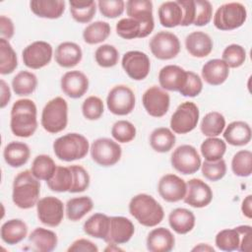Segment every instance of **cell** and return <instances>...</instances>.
I'll return each instance as SVG.
<instances>
[{
  "label": "cell",
  "mask_w": 252,
  "mask_h": 252,
  "mask_svg": "<svg viewBox=\"0 0 252 252\" xmlns=\"http://www.w3.org/2000/svg\"><path fill=\"white\" fill-rule=\"evenodd\" d=\"M37 110L35 103L29 98L18 99L11 109L10 128L12 133L21 138H29L37 129Z\"/></svg>",
  "instance_id": "obj_1"
},
{
  "label": "cell",
  "mask_w": 252,
  "mask_h": 252,
  "mask_svg": "<svg viewBox=\"0 0 252 252\" xmlns=\"http://www.w3.org/2000/svg\"><path fill=\"white\" fill-rule=\"evenodd\" d=\"M129 213L140 224L147 227L158 225L164 218L161 205L154 197L145 193L138 194L130 200Z\"/></svg>",
  "instance_id": "obj_2"
},
{
  "label": "cell",
  "mask_w": 252,
  "mask_h": 252,
  "mask_svg": "<svg viewBox=\"0 0 252 252\" xmlns=\"http://www.w3.org/2000/svg\"><path fill=\"white\" fill-rule=\"evenodd\" d=\"M40 183L31 170L20 172L14 179L12 200L14 204L23 210L36 206L39 200Z\"/></svg>",
  "instance_id": "obj_3"
},
{
  "label": "cell",
  "mask_w": 252,
  "mask_h": 252,
  "mask_svg": "<svg viewBox=\"0 0 252 252\" xmlns=\"http://www.w3.org/2000/svg\"><path fill=\"white\" fill-rule=\"evenodd\" d=\"M90 150L88 139L79 133H68L57 138L53 143L55 156L64 161L84 158Z\"/></svg>",
  "instance_id": "obj_4"
},
{
  "label": "cell",
  "mask_w": 252,
  "mask_h": 252,
  "mask_svg": "<svg viewBox=\"0 0 252 252\" xmlns=\"http://www.w3.org/2000/svg\"><path fill=\"white\" fill-rule=\"evenodd\" d=\"M41 126L45 131L56 134L63 131L68 124V103L61 97L50 99L41 112Z\"/></svg>",
  "instance_id": "obj_5"
},
{
  "label": "cell",
  "mask_w": 252,
  "mask_h": 252,
  "mask_svg": "<svg viewBox=\"0 0 252 252\" xmlns=\"http://www.w3.org/2000/svg\"><path fill=\"white\" fill-rule=\"evenodd\" d=\"M247 19V11L239 2H229L220 6L214 15V26L220 31L240 28Z\"/></svg>",
  "instance_id": "obj_6"
},
{
  "label": "cell",
  "mask_w": 252,
  "mask_h": 252,
  "mask_svg": "<svg viewBox=\"0 0 252 252\" xmlns=\"http://www.w3.org/2000/svg\"><path fill=\"white\" fill-rule=\"evenodd\" d=\"M199 116V108L194 102H182L170 118V128L173 133L187 134L196 128Z\"/></svg>",
  "instance_id": "obj_7"
},
{
  "label": "cell",
  "mask_w": 252,
  "mask_h": 252,
  "mask_svg": "<svg viewBox=\"0 0 252 252\" xmlns=\"http://www.w3.org/2000/svg\"><path fill=\"white\" fill-rule=\"evenodd\" d=\"M90 151L93 160L104 167L116 164L122 155L120 145L109 138H98L94 140Z\"/></svg>",
  "instance_id": "obj_8"
},
{
  "label": "cell",
  "mask_w": 252,
  "mask_h": 252,
  "mask_svg": "<svg viewBox=\"0 0 252 252\" xmlns=\"http://www.w3.org/2000/svg\"><path fill=\"white\" fill-rule=\"evenodd\" d=\"M150 49L153 55L159 60L175 58L180 52L181 44L177 35L170 32H158L150 40Z\"/></svg>",
  "instance_id": "obj_9"
},
{
  "label": "cell",
  "mask_w": 252,
  "mask_h": 252,
  "mask_svg": "<svg viewBox=\"0 0 252 252\" xmlns=\"http://www.w3.org/2000/svg\"><path fill=\"white\" fill-rule=\"evenodd\" d=\"M134 92L125 85H117L113 87L106 97V105L108 110L119 116L131 113L135 107Z\"/></svg>",
  "instance_id": "obj_10"
},
{
  "label": "cell",
  "mask_w": 252,
  "mask_h": 252,
  "mask_svg": "<svg viewBox=\"0 0 252 252\" xmlns=\"http://www.w3.org/2000/svg\"><path fill=\"white\" fill-rule=\"evenodd\" d=\"M170 162L175 170L185 175L197 172L202 164L198 151L191 145L177 147L171 155Z\"/></svg>",
  "instance_id": "obj_11"
},
{
  "label": "cell",
  "mask_w": 252,
  "mask_h": 252,
  "mask_svg": "<svg viewBox=\"0 0 252 252\" xmlns=\"http://www.w3.org/2000/svg\"><path fill=\"white\" fill-rule=\"evenodd\" d=\"M126 13L142 26V38L148 36L155 28L153 2L149 0H129L126 2Z\"/></svg>",
  "instance_id": "obj_12"
},
{
  "label": "cell",
  "mask_w": 252,
  "mask_h": 252,
  "mask_svg": "<svg viewBox=\"0 0 252 252\" xmlns=\"http://www.w3.org/2000/svg\"><path fill=\"white\" fill-rule=\"evenodd\" d=\"M36 213L40 222L50 227H56L63 220L64 205L56 197H43L36 204Z\"/></svg>",
  "instance_id": "obj_13"
},
{
  "label": "cell",
  "mask_w": 252,
  "mask_h": 252,
  "mask_svg": "<svg viewBox=\"0 0 252 252\" xmlns=\"http://www.w3.org/2000/svg\"><path fill=\"white\" fill-rule=\"evenodd\" d=\"M142 102L148 114L159 118L167 113L170 104V96L168 93L160 87L152 86L143 94Z\"/></svg>",
  "instance_id": "obj_14"
},
{
  "label": "cell",
  "mask_w": 252,
  "mask_h": 252,
  "mask_svg": "<svg viewBox=\"0 0 252 252\" xmlns=\"http://www.w3.org/2000/svg\"><path fill=\"white\" fill-rule=\"evenodd\" d=\"M53 48L50 43L37 40L29 44L23 50L24 64L31 69H40L48 65L52 59Z\"/></svg>",
  "instance_id": "obj_15"
},
{
  "label": "cell",
  "mask_w": 252,
  "mask_h": 252,
  "mask_svg": "<svg viewBox=\"0 0 252 252\" xmlns=\"http://www.w3.org/2000/svg\"><path fill=\"white\" fill-rule=\"evenodd\" d=\"M122 68L125 73L135 81L146 79L151 70V61L149 56L139 50H131L126 52L121 60Z\"/></svg>",
  "instance_id": "obj_16"
},
{
  "label": "cell",
  "mask_w": 252,
  "mask_h": 252,
  "mask_svg": "<svg viewBox=\"0 0 252 252\" xmlns=\"http://www.w3.org/2000/svg\"><path fill=\"white\" fill-rule=\"evenodd\" d=\"M184 202L193 208L207 207L213 200L211 187L199 178H192L186 183Z\"/></svg>",
  "instance_id": "obj_17"
},
{
  "label": "cell",
  "mask_w": 252,
  "mask_h": 252,
  "mask_svg": "<svg viewBox=\"0 0 252 252\" xmlns=\"http://www.w3.org/2000/svg\"><path fill=\"white\" fill-rule=\"evenodd\" d=\"M158 192L166 202H178L182 200L186 194V182L176 174H165L161 176L158 181Z\"/></svg>",
  "instance_id": "obj_18"
},
{
  "label": "cell",
  "mask_w": 252,
  "mask_h": 252,
  "mask_svg": "<svg viewBox=\"0 0 252 252\" xmlns=\"http://www.w3.org/2000/svg\"><path fill=\"white\" fill-rule=\"evenodd\" d=\"M135 232L134 223L125 217H109V229L105 242L123 244L128 242Z\"/></svg>",
  "instance_id": "obj_19"
},
{
  "label": "cell",
  "mask_w": 252,
  "mask_h": 252,
  "mask_svg": "<svg viewBox=\"0 0 252 252\" xmlns=\"http://www.w3.org/2000/svg\"><path fill=\"white\" fill-rule=\"evenodd\" d=\"M60 84L62 92L71 98H80L89 90V79L79 70L66 72L61 78Z\"/></svg>",
  "instance_id": "obj_20"
},
{
  "label": "cell",
  "mask_w": 252,
  "mask_h": 252,
  "mask_svg": "<svg viewBox=\"0 0 252 252\" xmlns=\"http://www.w3.org/2000/svg\"><path fill=\"white\" fill-rule=\"evenodd\" d=\"M187 71L178 65H166L158 73V83L164 91L179 92L186 83Z\"/></svg>",
  "instance_id": "obj_21"
},
{
  "label": "cell",
  "mask_w": 252,
  "mask_h": 252,
  "mask_svg": "<svg viewBox=\"0 0 252 252\" xmlns=\"http://www.w3.org/2000/svg\"><path fill=\"white\" fill-rule=\"evenodd\" d=\"M213 39L211 36L201 31L189 33L185 38V47L190 55L197 58L208 56L213 50Z\"/></svg>",
  "instance_id": "obj_22"
},
{
  "label": "cell",
  "mask_w": 252,
  "mask_h": 252,
  "mask_svg": "<svg viewBox=\"0 0 252 252\" xmlns=\"http://www.w3.org/2000/svg\"><path fill=\"white\" fill-rule=\"evenodd\" d=\"M175 238L165 227L151 230L147 237V249L151 252H169L174 248Z\"/></svg>",
  "instance_id": "obj_23"
},
{
  "label": "cell",
  "mask_w": 252,
  "mask_h": 252,
  "mask_svg": "<svg viewBox=\"0 0 252 252\" xmlns=\"http://www.w3.org/2000/svg\"><path fill=\"white\" fill-rule=\"evenodd\" d=\"M55 61L63 68H73L78 65L82 58L83 52L81 47L72 41H64L55 49Z\"/></svg>",
  "instance_id": "obj_24"
},
{
  "label": "cell",
  "mask_w": 252,
  "mask_h": 252,
  "mask_svg": "<svg viewBox=\"0 0 252 252\" xmlns=\"http://www.w3.org/2000/svg\"><path fill=\"white\" fill-rule=\"evenodd\" d=\"M202 78L211 86L223 84L229 75L228 66L221 59H211L202 67Z\"/></svg>",
  "instance_id": "obj_25"
},
{
  "label": "cell",
  "mask_w": 252,
  "mask_h": 252,
  "mask_svg": "<svg viewBox=\"0 0 252 252\" xmlns=\"http://www.w3.org/2000/svg\"><path fill=\"white\" fill-rule=\"evenodd\" d=\"M223 139L231 146L241 147L251 141L252 131L247 122L233 121L223 130Z\"/></svg>",
  "instance_id": "obj_26"
},
{
  "label": "cell",
  "mask_w": 252,
  "mask_h": 252,
  "mask_svg": "<svg viewBox=\"0 0 252 252\" xmlns=\"http://www.w3.org/2000/svg\"><path fill=\"white\" fill-rule=\"evenodd\" d=\"M64 0H32L30 2V8L32 12L44 19H58L65 11Z\"/></svg>",
  "instance_id": "obj_27"
},
{
  "label": "cell",
  "mask_w": 252,
  "mask_h": 252,
  "mask_svg": "<svg viewBox=\"0 0 252 252\" xmlns=\"http://www.w3.org/2000/svg\"><path fill=\"white\" fill-rule=\"evenodd\" d=\"M31 150L26 143L13 141L9 143L3 151V157L11 167H21L26 164L30 158Z\"/></svg>",
  "instance_id": "obj_28"
},
{
  "label": "cell",
  "mask_w": 252,
  "mask_h": 252,
  "mask_svg": "<svg viewBox=\"0 0 252 252\" xmlns=\"http://www.w3.org/2000/svg\"><path fill=\"white\" fill-rule=\"evenodd\" d=\"M27 234L28 225L20 219H12L5 221L0 229L1 239L9 245L18 244L26 238Z\"/></svg>",
  "instance_id": "obj_29"
},
{
  "label": "cell",
  "mask_w": 252,
  "mask_h": 252,
  "mask_svg": "<svg viewBox=\"0 0 252 252\" xmlns=\"http://www.w3.org/2000/svg\"><path fill=\"white\" fill-rule=\"evenodd\" d=\"M195 216L193 212L185 208H176L168 216L170 227L178 234H186L195 226Z\"/></svg>",
  "instance_id": "obj_30"
},
{
  "label": "cell",
  "mask_w": 252,
  "mask_h": 252,
  "mask_svg": "<svg viewBox=\"0 0 252 252\" xmlns=\"http://www.w3.org/2000/svg\"><path fill=\"white\" fill-rule=\"evenodd\" d=\"M29 241L36 251L51 252L56 248L58 238L54 231L43 227H36L31 232Z\"/></svg>",
  "instance_id": "obj_31"
},
{
  "label": "cell",
  "mask_w": 252,
  "mask_h": 252,
  "mask_svg": "<svg viewBox=\"0 0 252 252\" xmlns=\"http://www.w3.org/2000/svg\"><path fill=\"white\" fill-rule=\"evenodd\" d=\"M158 20L164 28H175L180 26L183 18V12L177 1L163 2L158 10Z\"/></svg>",
  "instance_id": "obj_32"
},
{
  "label": "cell",
  "mask_w": 252,
  "mask_h": 252,
  "mask_svg": "<svg viewBox=\"0 0 252 252\" xmlns=\"http://www.w3.org/2000/svg\"><path fill=\"white\" fill-rule=\"evenodd\" d=\"M109 229V217L102 213L92 215L83 225V230L88 235L105 240Z\"/></svg>",
  "instance_id": "obj_33"
},
{
  "label": "cell",
  "mask_w": 252,
  "mask_h": 252,
  "mask_svg": "<svg viewBox=\"0 0 252 252\" xmlns=\"http://www.w3.org/2000/svg\"><path fill=\"white\" fill-rule=\"evenodd\" d=\"M93 208L94 202L90 197H75L69 199L66 203V217L71 221H78L90 213Z\"/></svg>",
  "instance_id": "obj_34"
},
{
  "label": "cell",
  "mask_w": 252,
  "mask_h": 252,
  "mask_svg": "<svg viewBox=\"0 0 252 252\" xmlns=\"http://www.w3.org/2000/svg\"><path fill=\"white\" fill-rule=\"evenodd\" d=\"M175 135L166 127L155 129L150 135V145L158 153H167L175 145Z\"/></svg>",
  "instance_id": "obj_35"
},
{
  "label": "cell",
  "mask_w": 252,
  "mask_h": 252,
  "mask_svg": "<svg viewBox=\"0 0 252 252\" xmlns=\"http://www.w3.org/2000/svg\"><path fill=\"white\" fill-rule=\"evenodd\" d=\"M46 183L53 192H69L73 185V173L70 167L57 165L52 178L46 181Z\"/></svg>",
  "instance_id": "obj_36"
},
{
  "label": "cell",
  "mask_w": 252,
  "mask_h": 252,
  "mask_svg": "<svg viewBox=\"0 0 252 252\" xmlns=\"http://www.w3.org/2000/svg\"><path fill=\"white\" fill-rule=\"evenodd\" d=\"M110 32L111 28L107 22L96 21L84 29L83 38L88 44H97L107 39Z\"/></svg>",
  "instance_id": "obj_37"
},
{
  "label": "cell",
  "mask_w": 252,
  "mask_h": 252,
  "mask_svg": "<svg viewBox=\"0 0 252 252\" xmlns=\"http://www.w3.org/2000/svg\"><path fill=\"white\" fill-rule=\"evenodd\" d=\"M225 128V118L218 111L208 112L202 119L200 130L207 137H217Z\"/></svg>",
  "instance_id": "obj_38"
},
{
  "label": "cell",
  "mask_w": 252,
  "mask_h": 252,
  "mask_svg": "<svg viewBox=\"0 0 252 252\" xmlns=\"http://www.w3.org/2000/svg\"><path fill=\"white\" fill-rule=\"evenodd\" d=\"M56 167L57 165L50 156L38 155L32 160L31 171L38 180L48 181L52 178Z\"/></svg>",
  "instance_id": "obj_39"
},
{
  "label": "cell",
  "mask_w": 252,
  "mask_h": 252,
  "mask_svg": "<svg viewBox=\"0 0 252 252\" xmlns=\"http://www.w3.org/2000/svg\"><path fill=\"white\" fill-rule=\"evenodd\" d=\"M70 13L72 18L81 24L89 23L93 20L96 12V3L93 0L77 1L72 0L69 2Z\"/></svg>",
  "instance_id": "obj_40"
},
{
  "label": "cell",
  "mask_w": 252,
  "mask_h": 252,
  "mask_svg": "<svg viewBox=\"0 0 252 252\" xmlns=\"http://www.w3.org/2000/svg\"><path fill=\"white\" fill-rule=\"evenodd\" d=\"M36 87L37 78L30 71H20L12 80V88L17 95H30Z\"/></svg>",
  "instance_id": "obj_41"
},
{
  "label": "cell",
  "mask_w": 252,
  "mask_h": 252,
  "mask_svg": "<svg viewBox=\"0 0 252 252\" xmlns=\"http://www.w3.org/2000/svg\"><path fill=\"white\" fill-rule=\"evenodd\" d=\"M200 150L205 160L216 161L222 158L226 151V144L220 138L209 137L203 141Z\"/></svg>",
  "instance_id": "obj_42"
},
{
  "label": "cell",
  "mask_w": 252,
  "mask_h": 252,
  "mask_svg": "<svg viewBox=\"0 0 252 252\" xmlns=\"http://www.w3.org/2000/svg\"><path fill=\"white\" fill-rule=\"evenodd\" d=\"M18 67V58L9 40L0 38V73L9 75Z\"/></svg>",
  "instance_id": "obj_43"
},
{
  "label": "cell",
  "mask_w": 252,
  "mask_h": 252,
  "mask_svg": "<svg viewBox=\"0 0 252 252\" xmlns=\"http://www.w3.org/2000/svg\"><path fill=\"white\" fill-rule=\"evenodd\" d=\"M231 170L239 177H248L252 173V153L248 150L237 152L231 159Z\"/></svg>",
  "instance_id": "obj_44"
},
{
  "label": "cell",
  "mask_w": 252,
  "mask_h": 252,
  "mask_svg": "<svg viewBox=\"0 0 252 252\" xmlns=\"http://www.w3.org/2000/svg\"><path fill=\"white\" fill-rule=\"evenodd\" d=\"M216 246L221 251H235L239 248L240 243V235L237 229L234 228H226L218 232L215 239Z\"/></svg>",
  "instance_id": "obj_45"
},
{
  "label": "cell",
  "mask_w": 252,
  "mask_h": 252,
  "mask_svg": "<svg viewBox=\"0 0 252 252\" xmlns=\"http://www.w3.org/2000/svg\"><path fill=\"white\" fill-rule=\"evenodd\" d=\"M94 59L98 66L102 68H110L118 63L119 52L116 47L111 44H102L96 48Z\"/></svg>",
  "instance_id": "obj_46"
},
{
  "label": "cell",
  "mask_w": 252,
  "mask_h": 252,
  "mask_svg": "<svg viewBox=\"0 0 252 252\" xmlns=\"http://www.w3.org/2000/svg\"><path fill=\"white\" fill-rule=\"evenodd\" d=\"M116 33L124 39L142 38V26L132 18H123L115 27Z\"/></svg>",
  "instance_id": "obj_47"
},
{
  "label": "cell",
  "mask_w": 252,
  "mask_h": 252,
  "mask_svg": "<svg viewBox=\"0 0 252 252\" xmlns=\"http://www.w3.org/2000/svg\"><path fill=\"white\" fill-rule=\"evenodd\" d=\"M221 57V60L228 68H238L242 66L246 60V50L239 44H229L223 49Z\"/></svg>",
  "instance_id": "obj_48"
},
{
  "label": "cell",
  "mask_w": 252,
  "mask_h": 252,
  "mask_svg": "<svg viewBox=\"0 0 252 252\" xmlns=\"http://www.w3.org/2000/svg\"><path fill=\"white\" fill-rule=\"evenodd\" d=\"M111 135L119 143H129L136 137V128L130 121L118 120L112 125Z\"/></svg>",
  "instance_id": "obj_49"
},
{
  "label": "cell",
  "mask_w": 252,
  "mask_h": 252,
  "mask_svg": "<svg viewBox=\"0 0 252 252\" xmlns=\"http://www.w3.org/2000/svg\"><path fill=\"white\" fill-rule=\"evenodd\" d=\"M202 174L205 178L210 181L220 180L226 173V163L223 158H220L216 161H207L205 160L201 164Z\"/></svg>",
  "instance_id": "obj_50"
},
{
  "label": "cell",
  "mask_w": 252,
  "mask_h": 252,
  "mask_svg": "<svg viewBox=\"0 0 252 252\" xmlns=\"http://www.w3.org/2000/svg\"><path fill=\"white\" fill-rule=\"evenodd\" d=\"M104 111V106L102 100L95 95H91L87 97L82 104V113L84 117L88 120H97L99 119Z\"/></svg>",
  "instance_id": "obj_51"
},
{
  "label": "cell",
  "mask_w": 252,
  "mask_h": 252,
  "mask_svg": "<svg viewBox=\"0 0 252 252\" xmlns=\"http://www.w3.org/2000/svg\"><path fill=\"white\" fill-rule=\"evenodd\" d=\"M73 173V185L70 189V193H81L86 191L90 186V175L88 171L78 164L69 166Z\"/></svg>",
  "instance_id": "obj_52"
},
{
  "label": "cell",
  "mask_w": 252,
  "mask_h": 252,
  "mask_svg": "<svg viewBox=\"0 0 252 252\" xmlns=\"http://www.w3.org/2000/svg\"><path fill=\"white\" fill-rule=\"evenodd\" d=\"M195 3V18L193 25L203 27L208 25L213 17L212 4L207 0H194Z\"/></svg>",
  "instance_id": "obj_53"
},
{
  "label": "cell",
  "mask_w": 252,
  "mask_h": 252,
  "mask_svg": "<svg viewBox=\"0 0 252 252\" xmlns=\"http://www.w3.org/2000/svg\"><path fill=\"white\" fill-rule=\"evenodd\" d=\"M97 7L100 14L108 19H115L121 16L125 9V2L123 0H99Z\"/></svg>",
  "instance_id": "obj_54"
},
{
  "label": "cell",
  "mask_w": 252,
  "mask_h": 252,
  "mask_svg": "<svg viewBox=\"0 0 252 252\" xmlns=\"http://www.w3.org/2000/svg\"><path fill=\"white\" fill-rule=\"evenodd\" d=\"M202 90H203V82H202V79L199 77V75L192 71H187L186 83L183 86V88L179 91V93L183 96L195 97L201 94Z\"/></svg>",
  "instance_id": "obj_55"
},
{
  "label": "cell",
  "mask_w": 252,
  "mask_h": 252,
  "mask_svg": "<svg viewBox=\"0 0 252 252\" xmlns=\"http://www.w3.org/2000/svg\"><path fill=\"white\" fill-rule=\"evenodd\" d=\"M177 3L182 8L183 18L180 26L187 27L193 25L195 18V3L194 0H177Z\"/></svg>",
  "instance_id": "obj_56"
},
{
  "label": "cell",
  "mask_w": 252,
  "mask_h": 252,
  "mask_svg": "<svg viewBox=\"0 0 252 252\" xmlns=\"http://www.w3.org/2000/svg\"><path fill=\"white\" fill-rule=\"evenodd\" d=\"M240 235V243L238 250L241 252H249L252 249V227L250 225H239L235 227Z\"/></svg>",
  "instance_id": "obj_57"
},
{
  "label": "cell",
  "mask_w": 252,
  "mask_h": 252,
  "mask_svg": "<svg viewBox=\"0 0 252 252\" xmlns=\"http://www.w3.org/2000/svg\"><path fill=\"white\" fill-rule=\"evenodd\" d=\"M68 252H97V246L89 239L79 238L75 240L67 249Z\"/></svg>",
  "instance_id": "obj_58"
},
{
  "label": "cell",
  "mask_w": 252,
  "mask_h": 252,
  "mask_svg": "<svg viewBox=\"0 0 252 252\" xmlns=\"http://www.w3.org/2000/svg\"><path fill=\"white\" fill-rule=\"evenodd\" d=\"M0 32L2 38L9 40L15 33V27L12 20L4 15L0 17Z\"/></svg>",
  "instance_id": "obj_59"
},
{
  "label": "cell",
  "mask_w": 252,
  "mask_h": 252,
  "mask_svg": "<svg viewBox=\"0 0 252 252\" xmlns=\"http://www.w3.org/2000/svg\"><path fill=\"white\" fill-rule=\"evenodd\" d=\"M1 85V101H0V107L4 108L11 99V91L9 86L4 80L0 81Z\"/></svg>",
  "instance_id": "obj_60"
},
{
  "label": "cell",
  "mask_w": 252,
  "mask_h": 252,
  "mask_svg": "<svg viewBox=\"0 0 252 252\" xmlns=\"http://www.w3.org/2000/svg\"><path fill=\"white\" fill-rule=\"evenodd\" d=\"M241 211L246 218L248 219L252 218V196L251 195L246 196L242 201Z\"/></svg>",
  "instance_id": "obj_61"
},
{
  "label": "cell",
  "mask_w": 252,
  "mask_h": 252,
  "mask_svg": "<svg viewBox=\"0 0 252 252\" xmlns=\"http://www.w3.org/2000/svg\"><path fill=\"white\" fill-rule=\"evenodd\" d=\"M192 251H210V252H214L215 249L210 246L209 244H206V243H200L198 246H195Z\"/></svg>",
  "instance_id": "obj_62"
}]
</instances>
